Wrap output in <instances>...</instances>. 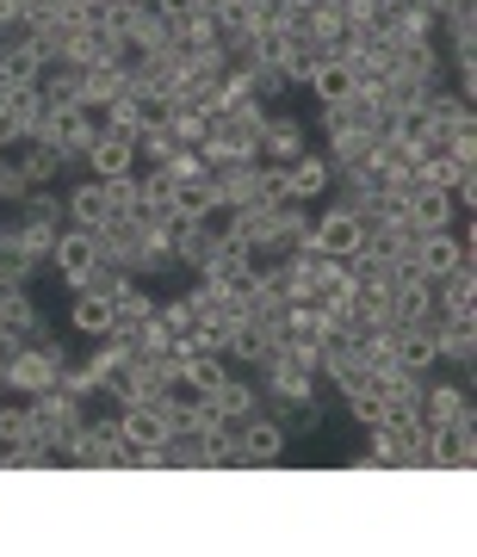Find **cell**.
Wrapping results in <instances>:
<instances>
[{
  "label": "cell",
  "instance_id": "1",
  "mask_svg": "<svg viewBox=\"0 0 477 557\" xmlns=\"http://www.w3.org/2000/svg\"><path fill=\"white\" fill-rule=\"evenodd\" d=\"M32 137L50 143V149L62 156V168H69V161H81V156H87V143H94V112H87L81 100L44 106V112H38V131H32Z\"/></svg>",
  "mask_w": 477,
  "mask_h": 557
},
{
  "label": "cell",
  "instance_id": "2",
  "mask_svg": "<svg viewBox=\"0 0 477 557\" xmlns=\"http://www.w3.org/2000/svg\"><path fill=\"white\" fill-rule=\"evenodd\" d=\"M32 428H38V440L57 453V465H62L69 440L87 428V403L69 397V391H38V397H32Z\"/></svg>",
  "mask_w": 477,
  "mask_h": 557
},
{
  "label": "cell",
  "instance_id": "3",
  "mask_svg": "<svg viewBox=\"0 0 477 557\" xmlns=\"http://www.w3.org/2000/svg\"><path fill=\"white\" fill-rule=\"evenodd\" d=\"M62 465H94V471H124V465H131V446H124L119 416L87 421V428H81V434L69 440V453H62Z\"/></svg>",
  "mask_w": 477,
  "mask_h": 557
},
{
  "label": "cell",
  "instance_id": "4",
  "mask_svg": "<svg viewBox=\"0 0 477 557\" xmlns=\"http://www.w3.org/2000/svg\"><path fill=\"white\" fill-rule=\"evenodd\" d=\"M44 267H50L62 285H87V278L100 273V242H94V230L62 223V230H57V248H50V260H44Z\"/></svg>",
  "mask_w": 477,
  "mask_h": 557
},
{
  "label": "cell",
  "instance_id": "5",
  "mask_svg": "<svg viewBox=\"0 0 477 557\" xmlns=\"http://www.w3.org/2000/svg\"><path fill=\"white\" fill-rule=\"evenodd\" d=\"M409 267L428 273V278L453 273V267H477V230H465V236H453V230H428V236L416 242Z\"/></svg>",
  "mask_w": 477,
  "mask_h": 557
},
{
  "label": "cell",
  "instance_id": "6",
  "mask_svg": "<svg viewBox=\"0 0 477 557\" xmlns=\"http://www.w3.org/2000/svg\"><path fill=\"white\" fill-rule=\"evenodd\" d=\"M292 453V434L279 428L273 416H255L248 428L236 434V453H230V471H260V465H279Z\"/></svg>",
  "mask_w": 477,
  "mask_h": 557
},
{
  "label": "cell",
  "instance_id": "7",
  "mask_svg": "<svg viewBox=\"0 0 477 557\" xmlns=\"http://www.w3.org/2000/svg\"><path fill=\"white\" fill-rule=\"evenodd\" d=\"M273 354H279L273 317H236V322H230V341H223V359H230V366H248V372H260Z\"/></svg>",
  "mask_w": 477,
  "mask_h": 557
},
{
  "label": "cell",
  "instance_id": "8",
  "mask_svg": "<svg viewBox=\"0 0 477 557\" xmlns=\"http://www.w3.org/2000/svg\"><path fill=\"white\" fill-rule=\"evenodd\" d=\"M428 465H440V471H472L477 465V416L428 428Z\"/></svg>",
  "mask_w": 477,
  "mask_h": 557
},
{
  "label": "cell",
  "instance_id": "9",
  "mask_svg": "<svg viewBox=\"0 0 477 557\" xmlns=\"http://www.w3.org/2000/svg\"><path fill=\"white\" fill-rule=\"evenodd\" d=\"M205 403H211V421L230 428V434H242V428L260 416V391H255V379H242V372H230L218 391H205Z\"/></svg>",
  "mask_w": 477,
  "mask_h": 557
},
{
  "label": "cell",
  "instance_id": "10",
  "mask_svg": "<svg viewBox=\"0 0 477 557\" xmlns=\"http://www.w3.org/2000/svg\"><path fill=\"white\" fill-rule=\"evenodd\" d=\"M69 366V354H50V347H32L25 341L20 359L7 366V391H20V397H38V391H57V372Z\"/></svg>",
  "mask_w": 477,
  "mask_h": 557
},
{
  "label": "cell",
  "instance_id": "11",
  "mask_svg": "<svg viewBox=\"0 0 477 557\" xmlns=\"http://www.w3.org/2000/svg\"><path fill=\"white\" fill-rule=\"evenodd\" d=\"M62 218L69 223H81V230H100V223H112L119 218V205H112V180H81V186H69L62 193Z\"/></svg>",
  "mask_w": 477,
  "mask_h": 557
},
{
  "label": "cell",
  "instance_id": "12",
  "mask_svg": "<svg viewBox=\"0 0 477 557\" xmlns=\"http://www.w3.org/2000/svg\"><path fill=\"white\" fill-rule=\"evenodd\" d=\"M310 248H317V255L347 260L359 248V218L347 211V205H329L322 218H310Z\"/></svg>",
  "mask_w": 477,
  "mask_h": 557
},
{
  "label": "cell",
  "instance_id": "13",
  "mask_svg": "<svg viewBox=\"0 0 477 557\" xmlns=\"http://www.w3.org/2000/svg\"><path fill=\"white\" fill-rule=\"evenodd\" d=\"M87 174L94 180H119V174H137V143L131 137H112V131H100L94 124V143H87Z\"/></svg>",
  "mask_w": 477,
  "mask_h": 557
},
{
  "label": "cell",
  "instance_id": "14",
  "mask_svg": "<svg viewBox=\"0 0 477 557\" xmlns=\"http://www.w3.org/2000/svg\"><path fill=\"white\" fill-rule=\"evenodd\" d=\"M304 149H310V131H304L298 119H273V112H267V124H260V161H267V168H285V161H298Z\"/></svg>",
  "mask_w": 477,
  "mask_h": 557
},
{
  "label": "cell",
  "instance_id": "15",
  "mask_svg": "<svg viewBox=\"0 0 477 557\" xmlns=\"http://www.w3.org/2000/svg\"><path fill=\"white\" fill-rule=\"evenodd\" d=\"M119 428H124V446H168V416H161V397L124 403Z\"/></svg>",
  "mask_w": 477,
  "mask_h": 557
},
{
  "label": "cell",
  "instance_id": "16",
  "mask_svg": "<svg viewBox=\"0 0 477 557\" xmlns=\"http://www.w3.org/2000/svg\"><path fill=\"white\" fill-rule=\"evenodd\" d=\"M69 322H75V335L100 341L119 329V317H112V298H106V285H75V310H69Z\"/></svg>",
  "mask_w": 477,
  "mask_h": 557
},
{
  "label": "cell",
  "instance_id": "17",
  "mask_svg": "<svg viewBox=\"0 0 477 557\" xmlns=\"http://www.w3.org/2000/svg\"><path fill=\"white\" fill-rule=\"evenodd\" d=\"M435 359H453L458 372L477 366V317H447L435 329Z\"/></svg>",
  "mask_w": 477,
  "mask_h": 557
},
{
  "label": "cell",
  "instance_id": "18",
  "mask_svg": "<svg viewBox=\"0 0 477 557\" xmlns=\"http://www.w3.org/2000/svg\"><path fill=\"white\" fill-rule=\"evenodd\" d=\"M38 112H44L38 87H13V94L0 100V143H25L38 131Z\"/></svg>",
  "mask_w": 477,
  "mask_h": 557
},
{
  "label": "cell",
  "instance_id": "19",
  "mask_svg": "<svg viewBox=\"0 0 477 557\" xmlns=\"http://www.w3.org/2000/svg\"><path fill=\"white\" fill-rule=\"evenodd\" d=\"M279 174H285V199H292V205L322 199V193H329V156H310V149H304V156L285 161Z\"/></svg>",
  "mask_w": 477,
  "mask_h": 557
},
{
  "label": "cell",
  "instance_id": "20",
  "mask_svg": "<svg viewBox=\"0 0 477 557\" xmlns=\"http://www.w3.org/2000/svg\"><path fill=\"white\" fill-rule=\"evenodd\" d=\"M458 416H477L472 384H428L421 391V428H440V421H458Z\"/></svg>",
  "mask_w": 477,
  "mask_h": 557
},
{
  "label": "cell",
  "instance_id": "21",
  "mask_svg": "<svg viewBox=\"0 0 477 557\" xmlns=\"http://www.w3.org/2000/svg\"><path fill=\"white\" fill-rule=\"evenodd\" d=\"M106 298H112V317H119V329H137L143 317H156V298H149V285H143V278H131V273H112Z\"/></svg>",
  "mask_w": 477,
  "mask_h": 557
},
{
  "label": "cell",
  "instance_id": "22",
  "mask_svg": "<svg viewBox=\"0 0 477 557\" xmlns=\"http://www.w3.org/2000/svg\"><path fill=\"white\" fill-rule=\"evenodd\" d=\"M124 44L143 50V57H149V50H168V44H174V25H168L161 7H131V20H124Z\"/></svg>",
  "mask_w": 477,
  "mask_h": 557
},
{
  "label": "cell",
  "instance_id": "23",
  "mask_svg": "<svg viewBox=\"0 0 477 557\" xmlns=\"http://www.w3.org/2000/svg\"><path fill=\"white\" fill-rule=\"evenodd\" d=\"M453 193H440V186H416L409 199H403V218L416 223V230H453Z\"/></svg>",
  "mask_w": 477,
  "mask_h": 557
},
{
  "label": "cell",
  "instance_id": "24",
  "mask_svg": "<svg viewBox=\"0 0 477 557\" xmlns=\"http://www.w3.org/2000/svg\"><path fill=\"white\" fill-rule=\"evenodd\" d=\"M38 273V260L25 255L20 230H13V218L0 223V285H25V278Z\"/></svg>",
  "mask_w": 477,
  "mask_h": 557
},
{
  "label": "cell",
  "instance_id": "25",
  "mask_svg": "<svg viewBox=\"0 0 477 557\" xmlns=\"http://www.w3.org/2000/svg\"><path fill=\"white\" fill-rule=\"evenodd\" d=\"M354 87H359V81H354V69H347V62H341V57H322V62H317V75H310V94H317L322 106L347 100Z\"/></svg>",
  "mask_w": 477,
  "mask_h": 557
},
{
  "label": "cell",
  "instance_id": "26",
  "mask_svg": "<svg viewBox=\"0 0 477 557\" xmlns=\"http://www.w3.org/2000/svg\"><path fill=\"white\" fill-rule=\"evenodd\" d=\"M25 180H32V186H57L62 180V156L50 149V143L25 137Z\"/></svg>",
  "mask_w": 477,
  "mask_h": 557
},
{
  "label": "cell",
  "instance_id": "27",
  "mask_svg": "<svg viewBox=\"0 0 477 557\" xmlns=\"http://www.w3.org/2000/svg\"><path fill=\"white\" fill-rule=\"evenodd\" d=\"M57 453L44 440H20V446H0V471H50Z\"/></svg>",
  "mask_w": 477,
  "mask_h": 557
},
{
  "label": "cell",
  "instance_id": "28",
  "mask_svg": "<svg viewBox=\"0 0 477 557\" xmlns=\"http://www.w3.org/2000/svg\"><path fill=\"white\" fill-rule=\"evenodd\" d=\"M20 440H38L32 403H0V446H20Z\"/></svg>",
  "mask_w": 477,
  "mask_h": 557
},
{
  "label": "cell",
  "instance_id": "29",
  "mask_svg": "<svg viewBox=\"0 0 477 557\" xmlns=\"http://www.w3.org/2000/svg\"><path fill=\"white\" fill-rule=\"evenodd\" d=\"M347 416L359 421V428H378V421H384V391H378V384H359V391H347Z\"/></svg>",
  "mask_w": 477,
  "mask_h": 557
},
{
  "label": "cell",
  "instance_id": "30",
  "mask_svg": "<svg viewBox=\"0 0 477 557\" xmlns=\"http://www.w3.org/2000/svg\"><path fill=\"white\" fill-rule=\"evenodd\" d=\"M161 174H168V186H186V180H205L211 168H205L199 149H174V156L161 161Z\"/></svg>",
  "mask_w": 477,
  "mask_h": 557
},
{
  "label": "cell",
  "instance_id": "31",
  "mask_svg": "<svg viewBox=\"0 0 477 557\" xmlns=\"http://www.w3.org/2000/svg\"><path fill=\"white\" fill-rule=\"evenodd\" d=\"M156 317L161 322H168V335H186V329H193V322H199V317H193V304H186V292H180V298H168V304H156Z\"/></svg>",
  "mask_w": 477,
  "mask_h": 557
},
{
  "label": "cell",
  "instance_id": "32",
  "mask_svg": "<svg viewBox=\"0 0 477 557\" xmlns=\"http://www.w3.org/2000/svg\"><path fill=\"white\" fill-rule=\"evenodd\" d=\"M0 397H7V379H0Z\"/></svg>",
  "mask_w": 477,
  "mask_h": 557
},
{
  "label": "cell",
  "instance_id": "33",
  "mask_svg": "<svg viewBox=\"0 0 477 557\" xmlns=\"http://www.w3.org/2000/svg\"><path fill=\"white\" fill-rule=\"evenodd\" d=\"M0 335H7V329H0Z\"/></svg>",
  "mask_w": 477,
  "mask_h": 557
}]
</instances>
